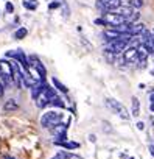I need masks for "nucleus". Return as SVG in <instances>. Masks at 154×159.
I'll return each mask as SVG.
<instances>
[{"mask_svg": "<svg viewBox=\"0 0 154 159\" xmlns=\"http://www.w3.org/2000/svg\"><path fill=\"white\" fill-rule=\"evenodd\" d=\"M5 84H3V81H2V80H0V97H2L3 95V92H5Z\"/></svg>", "mask_w": 154, "mask_h": 159, "instance_id": "25", "label": "nucleus"}, {"mask_svg": "<svg viewBox=\"0 0 154 159\" xmlns=\"http://www.w3.org/2000/svg\"><path fill=\"white\" fill-rule=\"evenodd\" d=\"M94 24H95V25H101V27H108V22H106L103 17H98V19H95V20H94Z\"/></svg>", "mask_w": 154, "mask_h": 159, "instance_id": "22", "label": "nucleus"}, {"mask_svg": "<svg viewBox=\"0 0 154 159\" xmlns=\"http://www.w3.org/2000/svg\"><path fill=\"white\" fill-rule=\"evenodd\" d=\"M59 5H61V2H56V0H55V2H51L48 5V10H56V8H59Z\"/></svg>", "mask_w": 154, "mask_h": 159, "instance_id": "24", "label": "nucleus"}, {"mask_svg": "<svg viewBox=\"0 0 154 159\" xmlns=\"http://www.w3.org/2000/svg\"><path fill=\"white\" fill-rule=\"evenodd\" d=\"M137 50H139V62H140V67L143 69V67H146V59H148L149 53L146 52V48L143 47V44H140L137 47Z\"/></svg>", "mask_w": 154, "mask_h": 159, "instance_id": "10", "label": "nucleus"}, {"mask_svg": "<svg viewBox=\"0 0 154 159\" xmlns=\"http://www.w3.org/2000/svg\"><path fill=\"white\" fill-rule=\"evenodd\" d=\"M58 147H62V148H67V150H76L80 148V143L78 142H68V140H64V142H59V143H55Z\"/></svg>", "mask_w": 154, "mask_h": 159, "instance_id": "16", "label": "nucleus"}, {"mask_svg": "<svg viewBox=\"0 0 154 159\" xmlns=\"http://www.w3.org/2000/svg\"><path fill=\"white\" fill-rule=\"evenodd\" d=\"M129 159H134V157H129Z\"/></svg>", "mask_w": 154, "mask_h": 159, "instance_id": "34", "label": "nucleus"}, {"mask_svg": "<svg viewBox=\"0 0 154 159\" xmlns=\"http://www.w3.org/2000/svg\"><path fill=\"white\" fill-rule=\"evenodd\" d=\"M51 83H53L55 89H58L59 92H62V94H67V92H68V88H67L64 83H61L58 78H55V76H53V78H51Z\"/></svg>", "mask_w": 154, "mask_h": 159, "instance_id": "14", "label": "nucleus"}, {"mask_svg": "<svg viewBox=\"0 0 154 159\" xmlns=\"http://www.w3.org/2000/svg\"><path fill=\"white\" fill-rule=\"evenodd\" d=\"M59 159H81L78 154H75V153H70V151H59L56 154Z\"/></svg>", "mask_w": 154, "mask_h": 159, "instance_id": "18", "label": "nucleus"}, {"mask_svg": "<svg viewBox=\"0 0 154 159\" xmlns=\"http://www.w3.org/2000/svg\"><path fill=\"white\" fill-rule=\"evenodd\" d=\"M50 105H51V106H55V108H59V109H64V108H65L64 100H62L61 97H58V95H55V97L50 100Z\"/></svg>", "mask_w": 154, "mask_h": 159, "instance_id": "17", "label": "nucleus"}, {"mask_svg": "<svg viewBox=\"0 0 154 159\" xmlns=\"http://www.w3.org/2000/svg\"><path fill=\"white\" fill-rule=\"evenodd\" d=\"M128 5L132 7L134 10H140V8H143V5H145V0H129Z\"/></svg>", "mask_w": 154, "mask_h": 159, "instance_id": "20", "label": "nucleus"}, {"mask_svg": "<svg viewBox=\"0 0 154 159\" xmlns=\"http://www.w3.org/2000/svg\"><path fill=\"white\" fill-rule=\"evenodd\" d=\"M30 2H36V0H30Z\"/></svg>", "mask_w": 154, "mask_h": 159, "instance_id": "33", "label": "nucleus"}, {"mask_svg": "<svg viewBox=\"0 0 154 159\" xmlns=\"http://www.w3.org/2000/svg\"><path fill=\"white\" fill-rule=\"evenodd\" d=\"M17 109H19V103H17L16 98H10V100H7L5 105H3V111H5V112H14V111H17Z\"/></svg>", "mask_w": 154, "mask_h": 159, "instance_id": "12", "label": "nucleus"}, {"mask_svg": "<svg viewBox=\"0 0 154 159\" xmlns=\"http://www.w3.org/2000/svg\"><path fill=\"white\" fill-rule=\"evenodd\" d=\"M101 17L108 22V27H109V25H117V24H123V22H126L125 17H121V16L112 13V11H103V13H101Z\"/></svg>", "mask_w": 154, "mask_h": 159, "instance_id": "6", "label": "nucleus"}, {"mask_svg": "<svg viewBox=\"0 0 154 159\" xmlns=\"http://www.w3.org/2000/svg\"><path fill=\"white\" fill-rule=\"evenodd\" d=\"M104 105H106V108H108L109 111H112L114 114L120 116L121 119H125V120L129 119V111H128L126 106L121 105L120 102H117V100H114V98H106V100H104Z\"/></svg>", "mask_w": 154, "mask_h": 159, "instance_id": "1", "label": "nucleus"}, {"mask_svg": "<svg viewBox=\"0 0 154 159\" xmlns=\"http://www.w3.org/2000/svg\"><path fill=\"white\" fill-rule=\"evenodd\" d=\"M51 159H59V157H58V156H55V157H51Z\"/></svg>", "mask_w": 154, "mask_h": 159, "instance_id": "32", "label": "nucleus"}, {"mask_svg": "<svg viewBox=\"0 0 154 159\" xmlns=\"http://www.w3.org/2000/svg\"><path fill=\"white\" fill-rule=\"evenodd\" d=\"M27 34H28V30H27V28H24V27H20V28H17V30H16V33H14V38L20 41V39L27 38Z\"/></svg>", "mask_w": 154, "mask_h": 159, "instance_id": "19", "label": "nucleus"}, {"mask_svg": "<svg viewBox=\"0 0 154 159\" xmlns=\"http://www.w3.org/2000/svg\"><path fill=\"white\" fill-rule=\"evenodd\" d=\"M137 129L143 131V129H145V123H143V122H137Z\"/></svg>", "mask_w": 154, "mask_h": 159, "instance_id": "26", "label": "nucleus"}, {"mask_svg": "<svg viewBox=\"0 0 154 159\" xmlns=\"http://www.w3.org/2000/svg\"><path fill=\"white\" fill-rule=\"evenodd\" d=\"M7 58H13V59H14V61H17L24 69H30L28 58H27V55L24 53V50H22V48H17V50H11V52H8V53H7Z\"/></svg>", "mask_w": 154, "mask_h": 159, "instance_id": "4", "label": "nucleus"}, {"mask_svg": "<svg viewBox=\"0 0 154 159\" xmlns=\"http://www.w3.org/2000/svg\"><path fill=\"white\" fill-rule=\"evenodd\" d=\"M123 59L125 62H137L139 61V50L134 45H128L123 52Z\"/></svg>", "mask_w": 154, "mask_h": 159, "instance_id": "7", "label": "nucleus"}, {"mask_svg": "<svg viewBox=\"0 0 154 159\" xmlns=\"http://www.w3.org/2000/svg\"><path fill=\"white\" fill-rule=\"evenodd\" d=\"M62 120V112H58V111H48V112H44L42 117H41V125L42 128H51L53 125L59 123Z\"/></svg>", "mask_w": 154, "mask_h": 159, "instance_id": "2", "label": "nucleus"}, {"mask_svg": "<svg viewBox=\"0 0 154 159\" xmlns=\"http://www.w3.org/2000/svg\"><path fill=\"white\" fill-rule=\"evenodd\" d=\"M89 140H90V142H95L97 139H95V136H94V134H90V136H89Z\"/></svg>", "mask_w": 154, "mask_h": 159, "instance_id": "29", "label": "nucleus"}, {"mask_svg": "<svg viewBox=\"0 0 154 159\" xmlns=\"http://www.w3.org/2000/svg\"><path fill=\"white\" fill-rule=\"evenodd\" d=\"M22 5H24V8H27L30 11H34L37 8V2H30V0H24Z\"/></svg>", "mask_w": 154, "mask_h": 159, "instance_id": "21", "label": "nucleus"}, {"mask_svg": "<svg viewBox=\"0 0 154 159\" xmlns=\"http://www.w3.org/2000/svg\"><path fill=\"white\" fill-rule=\"evenodd\" d=\"M131 116L132 117L140 116V100L137 97H132V100H131Z\"/></svg>", "mask_w": 154, "mask_h": 159, "instance_id": "13", "label": "nucleus"}, {"mask_svg": "<svg viewBox=\"0 0 154 159\" xmlns=\"http://www.w3.org/2000/svg\"><path fill=\"white\" fill-rule=\"evenodd\" d=\"M145 31H146V28H145L143 24H134V25H132V30H131V34H132V36H140V34H143Z\"/></svg>", "mask_w": 154, "mask_h": 159, "instance_id": "15", "label": "nucleus"}, {"mask_svg": "<svg viewBox=\"0 0 154 159\" xmlns=\"http://www.w3.org/2000/svg\"><path fill=\"white\" fill-rule=\"evenodd\" d=\"M123 5L121 0H97V8L103 13V11H112L117 7Z\"/></svg>", "mask_w": 154, "mask_h": 159, "instance_id": "5", "label": "nucleus"}, {"mask_svg": "<svg viewBox=\"0 0 154 159\" xmlns=\"http://www.w3.org/2000/svg\"><path fill=\"white\" fill-rule=\"evenodd\" d=\"M149 102H154V92H152V94L149 95Z\"/></svg>", "mask_w": 154, "mask_h": 159, "instance_id": "30", "label": "nucleus"}, {"mask_svg": "<svg viewBox=\"0 0 154 159\" xmlns=\"http://www.w3.org/2000/svg\"><path fill=\"white\" fill-rule=\"evenodd\" d=\"M151 75H152V76H154V69H152V70H151Z\"/></svg>", "mask_w": 154, "mask_h": 159, "instance_id": "31", "label": "nucleus"}, {"mask_svg": "<svg viewBox=\"0 0 154 159\" xmlns=\"http://www.w3.org/2000/svg\"><path fill=\"white\" fill-rule=\"evenodd\" d=\"M67 131H68V125L67 123H62V122H59V123H56V125H53L51 128H50V133L55 136V143H59V142H64V140H67Z\"/></svg>", "mask_w": 154, "mask_h": 159, "instance_id": "3", "label": "nucleus"}, {"mask_svg": "<svg viewBox=\"0 0 154 159\" xmlns=\"http://www.w3.org/2000/svg\"><path fill=\"white\" fill-rule=\"evenodd\" d=\"M148 150H149V154L154 157V145L152 143H149V147H148Z\"/></svg>", "mask_w": 154, "mask_h": 159, "instance_id": "27", "label": "nucleus"}, {"mask_svg": "<svg viewBox=\"0 0 154 159\" xmlns=\"http://www.w3.org/2000/svg\"><path fill=\"white\" fill-rule=\"evenodd\" d=\"M5 10H7V13L11 14V13H14V5H13L11 2H7V3H5Z\"/></svg>", "mask_w": 154, "mask_h": 159, "instance_id": "23", "label": "nucleus"}, {"mask_svg": "<svg viewBox=\"0 0 154 159\" xmlns=\"http://www.w3.org/2000/svg\"><path fill=\"white\" fill-rule=\"evenodd\" d=\"M149 111H151V112H154V102H151V103H149Z\"/></svg>", "mask_w": 154, "mask_h": 159, "instance_id": "28", "label": "nucleus"}, {"mask_svg": "<svg viewBox=\"0 0 154 159\" xmlns=\"http://www.w3.org/2000/svg\"><path fill=\"white\" fill-rule=\"evenodd\" d=\"M0 72L13 78V73H14V66H13V62L8 61V59H0Z\"/></svg>", "mask_w": 154, "mask_h": 159, "instance_id": "9", "label": "nucleus"}, {"mask_svg": "<svg viewBox=\"0 0 154 159\" xmlns=\"http://www.w3.org/2000/svg\"><path fill=\"white\" fill-rule=\"evenodd\" d=\"M152 34H154V30H152Z\"/></svg>", "mask_w": 154, "mask_h": 159, "instance_id": "35", "label": "nucleus"}, {"mask_svg": "<svg viewBox=\"0 0 154 159\" xmlns=\"http://www.w3.org/2000/svg\"><path fill=\"white\" fill-rule=\"evenodd\" d=\"M44 89H45V88H44ZM34 102H36V106H37L39 109H44L45 106H48V105H50V97H48V95L42 91V94H41V95H39V97H37Z\"/></svg>", "mask_w": 154, "mask_h": 159, "instance_id": "11", "label": "nucleus"}, {"mask_svg": "<svg viewBox=\"0 0 154 159\" xmlns=\"http://www.w3.org/2000/svg\"><path fill=\"white\" fill-rule=\"evenodd\" d=\"M134 11H135V10H134L132 7H129V5H120V7H117L115 10H112V13H115V14L125 17L126 20L131 17V14H132Z\"/></svg>", "mask_w": 154, "mask_h": 159, "instance_id": "8", "label": "nucleus"}]
</instances>
